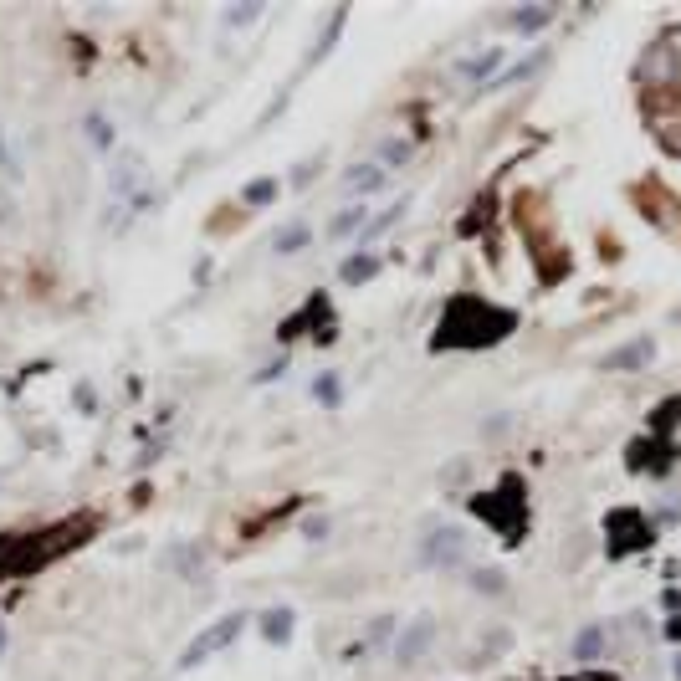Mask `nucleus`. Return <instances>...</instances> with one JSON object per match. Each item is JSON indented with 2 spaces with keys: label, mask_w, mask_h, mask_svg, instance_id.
Instances as JSON below:
<instances>
[{
  "label": "nucleus",
  "mask_w": 681,
  "mask_h": 681,
  "mask_svg": "<svg viewBox=\"0 0 681 681\" xmlns=\"http://www.w3.org/2000/svg\"><path fill=\"white\" fill-rule=\"evenodd\" d=\"M241 625H246V615H226V620H216L210 630H200L195 641L185 646V656H180V671H190V666H200L210 651H221V646H231L236 635H241Z\"/></svg>",
  "instance_id": "f257e3e1"
},
{
  "label": "nucleus",
  "mask_w": 681,
  "mask_h": 681,
  "mask_svg": "<svg viewBox=\"0 0 681 681\" xmlns=\"http://www.w3.org/2000/svg\"><path fill=\"white\" fill-rule=\"evenodd\" d=\"M431 635H436V625H431V620H415V625L400 635V641H395V656H400V661H420V656H425V646H431Z\"/></svg>",
  "instance_id": "f03ea898"
},
{
  "label": "nucleus",
  "mask_w": 681,
  "mask_h": 681,
  "mask_svg": "<svg viewBox=\"0 0 681 681\" xmlns=\"http://www.w3.org/2000/svg\"><path fill=\"white\" fill-rule=\"evenodd\" d=\"M344 185H349L354 195H374L379 185H385V164H369V169H349V175H344Z\"/></svg>",
  "instance_id": "7ed1b4c3"
},
{
  "label": "nucleus",
  "mask_w": 681,
  "mask_h": 681,
  "mask_svg": "<svg viewBox=\"0 0 681 681\" xmlns=\"http://www.w3.org/2000/svg\"><path fill=\"white\" fill-rule=\"evenodd\" d=\"M262 635H267V646H282L287 635H292V610H267V620H262Z\"/></svg>",
  "instance_id": "20e7f679"
},
{
  "label": "nucleus",
  "mask_w": 681,
  "mask_h": 681,
  "mask_svg": "<svg viewBox=\"0 0 681 681\" xmlns=\"http://www.w3.org/2000/svg\"><path fill=\"white\" fill-rule=\"evenodd\" d=\"M497 62H502V52H497V47H487V52H477V57H466V62H461V77H492V72H497Z\"/></svg>",
  "instance_id": "39448f33"
},
{
  "label": "nucleus",
  "mask_w": 681,
  "mask_h": 681,
  "mask_svg": "<svg viewBox=\"0 0 681 681\" xmlns=\"http://www.w3.org/2000/svg\"><path fill=\"white\" fill-rule=\"evenodd\" d=\"M400 216H405V200H400V205H390V210H385V216H374V221L364 226V236H359V246H369V241H379V236H385V231H390V226H395Z\"/></svg>",
  "instance_id": "423d86ee"
},
{
  "label": "nucleus",
  "mask_w": 681,
  "mask_h": 681,
  "mask_svg": "<svg viewBox=\"0 0 681 681\" xmlns=\"http://www.w3.org/2000/svg\"><path fill=\"white\" fill-rule=\"evenodd\" d=\"M374 272H379V262L369 257V251H359V257H349V262H344V272H338V277H344V282L354 287V282H369Z\"/></svg>",
  "instance_id": "0eeeda50"
},
{
  "label": "nucleus",
  "mask_w": 681,
  "mask_h": 681,
  "mask_svg": "<svg viewBox=\"0 0 681 681\" xmlns=\"http://www.w3.org/2000/svg\"><path fill=\"white\" fill-rule=\"evenodd\" d=\"M656 349H651V338H641V344H630V349H620V354H610V369H635V364H646Z\"/></svg>",
  "instance_id": "6e6552de"
},
{
  "label": "nucleus",
  "mask_w": 681,
  "mask_h": 681,
  "mask_svg": "<svg viewBox=\"0 0 681 681\" xmlns=\"http://www.w3.org/2000/svg\"><path fill=\"white\" fill-rule=\"evenodd\" d=\"M548 16H553L548 6H523V11H513V16H507V26H513V31H538Z\"/></svg>",
  "instance_id": "1a4fd4ad"
},
{
  "label": "nucleus",
  "mask_w": 681,
  "mask_h": 681,
  "mask_svg": "<svg viewBox=\"0 0 681 681\" xmlns=\"http://www.w3.org/2000/svg\"><path fill=\"white\" fill-rule=\"evenodd\" d=\"M364 216H369V205H349L344 216H333V221H328V236H349L354 226H364Z\"/></svg>",
  "instance_id": "9d476101"
},
{
  "label": "nucleus",
  "mask_w": 681,
  "mask_h": 681,
  "mask_svg": "<svg viewBox=\"0 0 681 681\" xmlns=\"http://www.w3.org/2000/svg\"><path fill=\"white\" fill-rule=\"evenodd\" d=\"M379 159H385V175H390V169H400L410 159V144L405 139H385V144H379Z\"/></svg>",
  "instance_id": "9b49d317"
},
{
  "label": "nucleus",
  "mask_w": 681,
  "mask_h": 681,
  "mask_svg": "<svg viewBox=\"0 0 681 681\" xmlns=\"http://www.w3.org/2000/svg\"><path fill=\"white\" fill-rule=\"evenodd\" d=\"M543 57H528V62H518V67H507L497 82H487V88H513V82H523V77H533V67H538Z\"/></svg>",
  "instance_id": "f8f14e48"
},
{
  "label": "nucleus",
  "mask_w": 681,
  "mask_h": 681,
  "mask_svg": "<svg viewBox=\"0 0 681 681\" xmlns=\"http://www.w3.org/2000/svg\"><path fill=\"white\" fill-rule=\"evenodd\" d=\"M303 246H308V226H303V221L287 226V231L277 236V251H287V257H292V251H303Z\"/></svg>",
  "instance_id": "ddd939ff"
},
{
  "label": "nucleus",
  "mask_w": 681,
  "mask_h": 681,
  "mask_svg": "<svg viewBox=\"0 0 681 681\" xmlns=\"http://www.w3.org/2000/svg\"><path fill=\"white\" fill-rule=\"evenodd\" d=\"M431 559H436V564H456V559H461V538H456V533H451V538H436Z\"/></svg>",
  "instance_id": "4468645a"
},
{
  "label": "nucleus",
  "mask_w": 681,
  "mask_h": 681,
  "mask_svg": "<svg viewBox=\"0 0 681 681\" xmlns=\"http://www.w3.org/2000/svg\"><path fill=\"white\" fill-rule=\"evenodd\" d=\"M272 195H277V185H272V180H257V185L246 190V200H251V205H267Z\"/></svg>",
  "instance_id": "2eb2a0df"
},
{
  "label": "nucleus",
  "mask_w": 681,
  "mask_h": 681,
  "mask_svg": "<svg viewBox=\"0 0 681 681\" xmlns=\"http://www.w3.org/2000/svg\"><path fill=\"white\" fill-rule=\"evenodd\" d=\"M246 21H257V6H231L226 11V26H246Z\"/></svg>",
  "instance_id": "dca6fc26"
},
{
  "label": "nucleus",
  "mask_w": 681,
  "mask_h": 681,
  "mask_svg": "<svg viewBox=\"0 0 681 681\" xmlns=\"http://www.w3.org/2000/svg\"><path fill=\"white\" fill-rule=\"evenodd\" d=\"M313 390H318V400H328V405H338V379H318V385H313Z\"/></svg>",
  "instance_id": "f3484780"
},
{
  "label": "nucleus",
  "mask_w": 681,
  "mask_h": 681,
  "mask_svg": "<svg viewBox=\"0 0 681 681\" xmlns=\"http://www.w3.org/2000/svg\"><path fill=\"white\" fill-rule=\"evenodd\" d=\"M594 651H600V630H584L579 635V656H594Z\"/></svg>",
  "instance_id": "a211bd4d"
},
{
  "label": "nucleus",
  "mask_w": 681,
  "mask_h": 681,
  "mask_svg": "<svg viewBox=\"0 0 681 681\" xmlns=\"http://www.w3.org/2000/svg\"><path fill=\"white\" fill-rule=\"evenodd\" d=\"M0 169H6V175H16V159H11V149H6V134H0Z\"/></svg>",
  "instance_id": "6ab92c4d"
},
{
  "label": "nucleus",
  "mask_w": 681,
  "mask_h": 681,
  "mask_svg": "<svg viewBox=\"0 0 681 681\" xmlns=\"http://www.w3.org/2000/svg\"><path fill=\"white\" fill-rule=\"evenodd\" d=\"M0 651H6V625H0Z\"/></svg>",
  "instance_id": "aec40b11"
},
{
  "label": "nucleus",
  "mask_w": 681,
  "mask_h": 681,
  "mask_svg": "<svg viewBox=\"0 0 681 681\" xmlns=\"http://www.w3.org/2000/svg\"><path fill=\"white\" fill-rule=\"evenodd\" d=\"M676 676H681V661H676Z\"/></svg>",
  "instance_id": "412c9836"
}]
</instances>
